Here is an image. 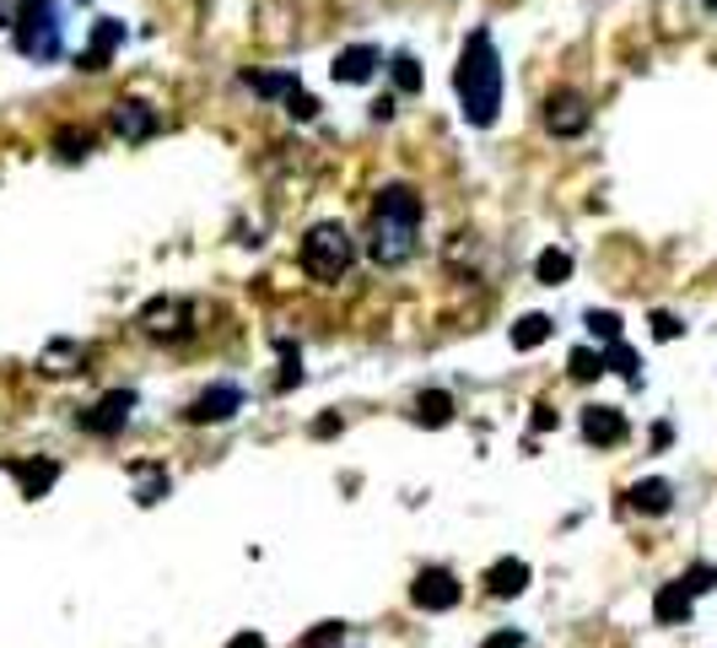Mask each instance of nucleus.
Returning a JSON list of instances; mask_svg holds the SVG:
<instances>
[{"label": "nucleus", "mask_w": 717, "mask_h": 648, "mask_svg": "<svg viewBox=\"0 0 717 648\" xmlns=\"http://www.w3.org/2000/svg\"><path fill=\"white\" fill-rule=\"evenodd\" d=\"M453 92H458L464 125H475V130L496 125V114H502V54H496L491 27H475L464 38V54L453 65Z\"/></svg>", "instance_id": "f257e3e1"}, {"label": "nucleus", "mask_w": 717, "mask_h": 648, "mask_svg": "<svg viewBox=\"0 0 717 648\" xmlns=\"http://www.w3.org/2000/svg\"><path fill=\"white\" fill-rule=\"evenodd\" d=\"M422 216H427V200L411 184H383L378 189V205H373V227H367V260L383 265V271L405 265L416 254Z\"/></svg>", "instance_id": "f03ea898"}, {"label": "nucleus", "mask_w": 717, "mask_h": 648, "mask_svg": "<svg viewBox=\"0 0 717 648\" xmlns=\"http://www.w3.org/2000/svg\"><path fill=\"white\" fill-rule=\"evenodd\" d=\"M297 265L313 276V282H324V287H335L351 265H356V238L340 227V222H313L307 233H302V249H297Z\"/></svg>", "instance_id": "7ed1b4c3"}, {"label": "nucleus", "mask_w": 717, "mask_h": 648, "mask_svg": "<svg viewBox=\"0 0 717 648\" xmlns=\"http://www.w3.org/2000/svg\"><path fill=\"white\" fill-rule=\"evenodd\" d=\"M11 38L27 60H60L65 38H60V5L54 0H22L16 5V22H11Z\"/></svg>", "instance_id": "20e7f679"}, {"label": "nucleus", "mask_w": 717, "mask_h": 648, "mask_svg": "<svg viewBox=\"0 0 717 648\" xmlns=\"http://www.w3.org/2000/svg\"><path fill=\"white\" fill-rule=\"evenodd\" d=\"M136 324H141V335H151V340H184L194 329V309L184 298H151L141 314H136Z\"/></svg>", "instance_id": "39448f33"}, {"label": "nucleus", "mask_w": 717, "mask_h": 648, "mask_svg": "<svg viewBox=\"0 0 717 648\" xmlns=\"http://www.w3.org/2000/svg\"><path fill=\"white\" fill-rule=\"evenodd\" d=\"M130 411H136V389H109L98 406H87L76 422H81V433H92V438H114V433H125L130 427Z\"/></svg>", "instance_id": "423d86ee"}, {"label": "nucleus", "mask_w": 717, "mask_h": 648, "mask_svg": "<svg viewBox=\"0 0 717 648\" xmlns=\"http://www.w3.org/2000/svg\"><path fill=\"white\" fill-rule=\"evenodd\" d=\"M588 98L582 92H573V87H562V92H551L545 98V130L556 136V141H577L582 130H588Z\"/></svg>", "instance_id": "0eeeda50"}, {"label": "nucleus", "mask_w": 717, "mask_h": 648, "mask_svg": "<svg viewBox=\"0 0 717 648\" xmlns=\"http://www.w3.org/2000/svg\"><path fill=\"white\" fill-rule=\"evenodd\" d=\"M109 130L125 141V147H146L156 130H162V114L141 103V98H125V103H114V114H109Z\"/></svg>", "instance_id": "6e6552de"}, {"label": "nucleus", "mask_w": 717, "mask_h": 648, "mask_svg": "<svg viewBox=\"0 0 717 648\" xmlns=\"http://www.w3.org/2000/svg\"><path fill=\"white\" fill-rule=\"evenodd\" d=\"M411 600H416V611H453L464 600V589L448 568H422L416 584H411Z\"/></svg>", "instance_id": "1a4fd4ad"}, {"label": "nucleus", "mask_w": 717, "mask_h": 648, "mask_svg": "<svg viewBox=\"0 0 717 648\" xmlns=\"http://www.w3.org/2000/svg\"><path fill=\"white\" fill-rule=\"evenodd\" d=\"M125 43V22L120 16H98L92 22V38H87V49H81V71L87 76H98V71H109V60H114V49Z\"/></svg>", "instance_id": "9d476101"}, {"label": "nucleus", "mask_w": 717, "mask_h": 648, "mask_svg": "<svg viewBox=\"0 0 717 648\" xmlns=\"http://www.w3.org/2000/svg\"><path fill=\"white\" fill-rule=\"evenodd\" d=\"M378 65H383V49H378V43H351V49H340V54H335L329 76H335L340 87H362V82H373V76H378Z\"/></svg>", "instance_id": "9b49d317"}, {"label": "nucleus", "mask_w": 717, "mask_h": 648, "mask_svg": "<svg viewBox=\"0 0 717 648\" xmlns=\"http://www.w3.org/2000/svg\"><path fill=\"white\" fill-rule=\"evenodd\" d=\"M238 411H243V389H238V384H211L205 395H194L189 422H194V427H211V422H232Z\"/></svg>", "instance_id": "f8f14e48"}, {"label": "nucleus", "mask_w": 717, "mask_h": 648, "mask_svg": "<svg viewBox=\"0 0 717 648\" xmlns=\"http://www.w3.org/2000/svg\"><path fill=\"white\" fill-rule=\"evenodd\" d=\"M577 427H582V438L593 444V449H615V444H626V416L615 411V406H582V416H577Z\"/></svg>", "instance_id": "ddd939ff"}, {"label": "nucleus", "mask_w": 717, "mask_h": 648, "mask_svg": "<svg viewBox=\"0 0 717 648\" xmlns=\"http://www.w3.org/2000/svg\"><path fill=\"white\" fill-rule=\"evenodd\" d=\"M486 589H491L496 600L524 595V589H529V562H524V557H502V562H491V568H486Z\"/></svg>", "instance_id": "4468645a"}, {"label": "nucleus", "mask_w": 717, "mask_h": 648, "mask_svg": "<svg viewBox=\"0 0 717 648\" xmlns=\"http://www.w3.org/2000/svg\"><path fill=\"white\" fill-rule=\"evenodd\" d=\"M691 606H696V595L685 589V578H675V584H664V589L653 595V616H658V627H680V622H691Z\"/></svg>", "instance_id": "2eb2a0df"}, {"label": "nucleus", "mask_w": 717, "mask_h": 648, "mask_svg": "<svg viewBox=\"0 0 717 648\" xmlns=\"http://www.w3.org/2000/svg\"><path fill=\"white\" fill-rule=\"evenodd\" d=\"M5 471H11V482H16L22 497H43L49 486L60 482V465L54 460H11Z\"/></svg>", "instance_id": "dca6fc26"}, {"label": "nucleus", "mask_w": 717, "mask_h": 648, "mask_svg": "<svg viewBox=\"0 0 717 648\" xmlns=\"http://www.w3.org/2000/svg\"><path fill=\"white\" fill-rule=\"evenodd\" d=\"M626 497H631V508H637V513H669V502H675V486L658 482V476H647V482L631 486Z\"/></svg>", "instance_id": "f3484780"}, {"label": "nucleus", "mask_w": 717, "mask_h": 648, "mask_svg": "<svg viewBox=\"0 0 717 648\" xmlns=\"http://www.w3.org/2000/svg\"><path fill=\"white\" fill-rule=\"evenodd\" d=\"M416 422L422 427H448L453 422V395L448 389H422L416 395Z\"/></svg>", "instance_id": "a211bd4d"}, {"label": "nucleus", "mask_w": 717, "mask_h": 648, "mask_svg": "<svg viewBox=\"0 0 717 648\" xmlns=\"http://www.w3.org/2000/svg\"><path fill=\"white\" fill-rule=\"evenodd\" d=\"M534 282H540V287L573 282V254H567V249H545V254L534 260Z\"/></svg>", "instance_id": "6ab92c4d"}, {"label": "nucleus", "mask_w": 717, "mask_h": 648, "mask_svg": "<svg viewBox=\"0 0 717 648\" xmlns=\"http://www.w3.org/2000/svg\"><path fill=\"white\" fill-rule=\"evenodd\" d=\"M130 476H141V486H136V502H141V508H156V502L173 491L167 471H156V465H130Z\"/></svg>", "instance_id": "aec40b11"}, {"label": "nucleus", "mask_w": 717, "mask_h": 648, "mask_svg": "<svg viewBox=\"0 0 717 648\" xmlns=\"http://www.w3.org/2000/svg\"><path fill=\"white\" fill-rule=\"evenodd\" d=\"M243 87L260 92V98H291V92H297V76H291V71H276V76H271V71H249Z\"/></svg>", "instance_id": "412c9836"}, {"label": "nucleus", "mask_w": 717, "mask_h": 648, "mask_svg": "<svg viewBox=\"0 0 717 648\" xmlns=\"http://www.w3.org/2000/svg\"><path fill=\"white\" fill-rule=\"evenodd\" d=\"M551 329H556V324L545 320V314H524V320L513 324V351H534V346H545Z\"/></svg>", "instance_id": "4be33fe9"}, {"label": "nucleus", "mask_w": 717, "mask_h": 648, "mask_svg": "<svg viewBox=\"0 0 717 648\" xmlns=\"http://www.w3.org/2000/svg\"><path fill=\"white\" fill-rule=\"evenodd\" d=\"M81 357H87V351H81L76 340H54V346H43V357H38V362H43L49 373H76V367H81Z\"/></svg>", "instance_id": "5701e85b"}, {"label": "nucleus", "mask_w": 717, "mask_h": 648, "mask_svg": "<svg viewBox=\"0 0 717 648\" xmlns=\"http://www.w3.org/2000/svg\"><path fill=\"white\" fill-rule=\"evenodd\" d=\"M604 367H609V373H620L626 384H642V362H637V351H631L626 340L604 346Z\"/></svg>", "instance_id": "b1692460"}, {"label": "nucleus", "mask_w": 717, "mask_h": 648, "mask_svg": "<svg viewBox=\"0 0 717 648\" xmlns=\"http://www.w3.org/2000/svg\"><path fill=\"white\" fill-rule=\"evenodd\" d=\"M54 152L65 162H81L92 152V130H76V125H65V130H54Z\"/></svg>", "instance_id": "393cba45"}, {"label": "nucleus", "mask_w": 717, "mask_h": 648, "mask_svg": "<svg viewBox=\"0 0 717 648\" xmlns=\"http://www.w3.org/2000/svg\"><path fill=\"white\" fill-rule=\"evenodd\" d=\"M567 373H573L577 384H593V378L604 373V351H593V346H577L573 357H567Z\"/></svg>", "instance_id": "a878e982"}, {"label": "nucleus", "mask_w": 717, "mask_h": 648, "mask_svg": "<svg viewBox=\"0 0 717 648\" xmlns=\"http://www.w3.org/2000/svg\"><path fill=\"white\" fill-rule=\"evenodd\" d=\"M389 76H394L400 92H422V65H416V54H394V60H389Z\"/></svg>", "instance_id": "bb28decb"}, {"label": "nucleus", "mask_w": 717, "mask_h": 648, "mask_svg": "<svg viewBox=\"0 0 717 648\" xmlns=\"http://www.w3.org/2000/svg\"><path fill=\"white\" fill-rule=\"evenodd\" d=\"M588 335H593L599 346H615V340H620V314H609V309H593V314H588Z\"/></svg>", "instance_id": "cd10ccee"}, {"label": "nucleus", "mask_w": 717, "mask_h": 648, "mask_svg": "<svg viewBox=\"0 0 717 648\" xmlns=\"http://www.w3.org/2000/svg\"><path fill=\"white\" fill-rule=\"evenodd\" d=\"M345 644V622H318L297 648H340Z\"/></svg>", "instance_id": "c85d7f7f"}, {"label": "nucleus", "mask_w": 717, "mask_h": 648, "mask_svg": "<svg viewBox=\"0 0 717 648\" xmlns=\"http://www.w3.org/2000/svg\"><path fill=\"white\" fill-rule=\"evenodd\" d=\"M287 114H291V120H302V125H307V120H318V98H307V92L297 87V92L287 98Z\"/></svg>", "instance_id": "c756f323"}, {"label": "nucleus", "mask_w": 717, "mask_h": 648, "mask_svg": "<svg viewBox=\"0 0 717 648\" xmlns=\"http://www.w3.org/2000/svg\"><path fill=\"white\" fill-rule=\"evenodd\" d=\"M713 584H717V568H713V562H696V568L685 573V589H691V595H707Z\"/></svg>", "instance_id": "7c9ffc66"}, {"label": "nucleus", "mask_w": 717, "mask_h": 648, "mask_svg": "<svg viewBox=\"0 0 717 648\" xmlns=\"http://www.w3.org/2000/svg\"><path fill=\"white\" fill-rule=\"evenodd\" d=\"M653 335H658V340H680V335H685V324L658 309V314H653Z\"/></svg>", "instance_id": "2f4dec72"}, {"label": "nucleus", "mask_w": 717, "mask_h": 648, "mask_svg": "<svg viewBox=\"0 0 717 648\" xmlns=\"http://www.w3.org/2000/svg\"><path fill=\"white\" fill-rule=\"evenodd\" d=\"M480 648H524V633H513V627H507V633H491Z\"/></svg>", "instance_id": "473e14b6"}, {"label": "nucleus", "mask_w": 717, "mask_h": 648, "mask_svg": "<svg viewBox=\"0 0 717 648\" xmlns=\"http://www.w3.org/2000/svg\"><path fill=\"white\" fill-rule=\"evenodd\" d=\"M556 427V411L551 406H534V433H551Z\"/></svg>", "instance_id": "72a5a7b5"}, {"label": "nucleus", "mask_w": 717, "mask_h": 648, "mask_svg": "<svg viewBox=\"0 0 717 648\" xmlns=\"http://www.w3.org/2000/svg\"><path fill=\"white\" fill-rule=\"evenodd\" d=\"M335 433H340V416H318L313 422V438H335Z\"/></svg>", "instance_id": "f704fd0d"}, {"label": "nucleus", "mask_w": 717, "mask_h": 648, "mask_svg": "<svg viewBox=\"0 0 717 648\" xmlns=\"http://www.w3.org/2000/svg\"><path fill=\"white\" fill-rule=\"evenodd\" d=\"M227 648H271L260 633H238V638H227Z\"/></svg>", "instance_id": "c9c22d12"}, {"label": "nucleus", "mask_w": 717, "mask_h": 648, "mask_svg": "<svg viewBox=\"0 0 717 648\" xmlns=\"http://www.w3.org/2000/svg\"><path fill=\"white\" fill-rule=\"evenodd\" d=\"M373 120H394V98H378L373 103Z\"/></svg>", "instance_id": "e433bc0d"}, {"label": "nucleus", "mask_w": 717, "mask_h": 648, "mask_svg": "<svg viewBox=\"0 0 717 648\" xmlns=\"http://www.w3.org/2000/svg\"><path fill=\"white\" fill-rule=\"evenodd\" d=\"M11 22H16V11H11V5L0 0V33H11Z\"/></svg>", "instance_id": "4c0bfd02"}, {"label": "nucleus", "mask_w": 717, "mask_h": 648, "mask_svg": "<svg viewBox=\"0 0 717 648\" xmlns=\"http://www.w3.org/2000/svg\"><path fill=\"white\" fill-rule=\"evenodd\" d=\"M702 5H707V11H717V0H702Z\"/></svg>", "instance_id": "58836bf2"}]
</instances>
